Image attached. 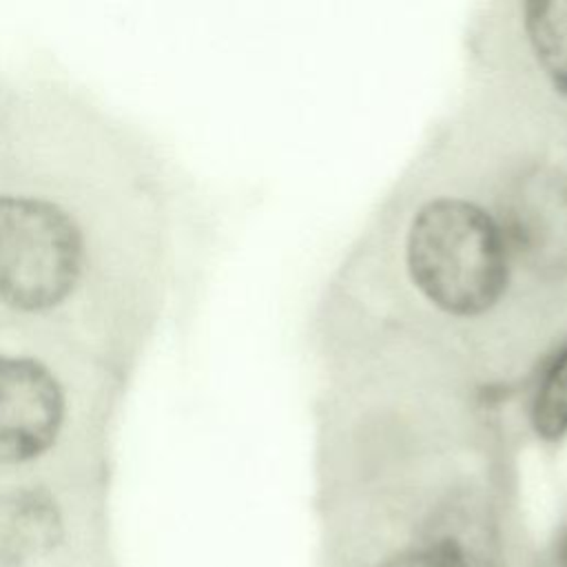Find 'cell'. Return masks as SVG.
Here are the masks:
<instances>
[{
	"instance_id": "5b68a950",
	"label": "cell",
	"mask_w": 567,
	"mask_h": 567,
	"mask_svg": "<svg viewBox=\"0 0 567 567\" xmlns=\"http://www.w3.org/2000/svg\"><path fill=\"white\" fill-rule=\"evenodd\" d=\"M527 27L540 60L567 86V2L529 4Z\"/></svg>"
},
{
	"instance_id": "8992f818",
	"label": "cell",
	"mask_w": 567,
	"mask_h": 567,
	"mask_svg": "<svg viewBox=\"0 0 567 567\" xmlns=\"http://www.w3.org/2000/svg\"><path fill=\"white\" fill-rule=\"evenodd\" d=\"M532 423L543 439H560L567 432V348L540 381L532 405Z\"/></svg>"
},
{
	"instance_id": "3957f363",
	"label": "cell",
	"mask_w": 567,
	"mask_h": 567,
	"mask_svg": "<svg viewBox=\"0 0 567 567\" xmlns=\"http://www.w3.org/2000/svg\"><path fill=\"white\" fill-rule=\"evenodd\" d=\"M64 419V394L42 363L0 354V463L42 456Z\"/></svg>"
},
{
	"instance_id": "52a82bcc",
	"label": "cell",
	"mask_w": 567,
	"mask_h": 567,
	"mask_svg": "<svg viewBox=\"0 0 567 567\" xmlns=\"http://www.w3.org/2000/svg\"><path fill=\"white\" fill-rule=\"evenodd\" d=\"M385 567H458V565L445 554L425 545L423 549H414L392 558Z\"/></svg>"
},
{
	"instance_id": "6da1fadb",
	"label": "cell",
	"mask_w": 567,
	"mask_h": 567,
	"mask_svg": "<svg viewBox=\"0 0 567 567\" xmlns=\"http://www.w3.org/2000/svg\"><path fill=\"white\" fill-rule=\"evenodd\" d=\"M408 266L423 295L454 315L487 310L507 284L498 226L478 206L439 199L421 208L408 235Z\"/></svg>"
},
{
	"instance_id": "7a4b0ae2",
	"label": "cell",
	"mask_w": 567,
	"mask_h": 567,
	"mask_svg": "<svg viewBox=\"0 0 567 567\" xmlns=\"http://www.w3.org/2000/svg\"><path fill=\"white\" fill-rule=\"evenodd\" d=\"M82 268V239L60 208L0 197V301L42 310L69 295Z\"/></svg>"
},
{
	"instance_id": "ba28073f",
	"label": "cell",
	"mask_w": 567,
	"mask_h": 567,
	"mask_svg": "<svg viewBox=\"0 0 567 567\" xmlns=\"http://www.w3.org/2000/svg\"><path fill=\"white\" fill-rule=\"evenodd\" d=\"M556 563H558V567H567V529H565V532L560 534V538H558Z\"/></svg>"
},
{
	"instance_id": "277c9868",
	"label": "cell",
	"mask_w": 567,
	"mask_h": 567,
	"mask_svg": "<svg viewBox=\"0 0 567 567\" xmlns=\"http://www.w3.org/2000/svg\"><path fill=\"white\" fill-rule=\"evenodd\" d=\"M62 516L44 492H18L0 505V563L24 565L62 540Z\"/></svg>"
}]
</instances>
